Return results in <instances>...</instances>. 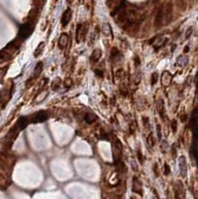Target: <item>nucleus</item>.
Returning a JSON list of instances; mask_svg holds the SVG:
<instances>
[{
	"instance_id": "obj_8",
	"label": "nucleus",
	"mask_w": 198,
	"mask_h": 199,
	"mask_svg": "<svg viewBox=\"0 0 198 199\" xmlns=\"http://www.w3.org/2000/svg\"><path fill=\"white\" fill-rule=\"evenodd\" d=\"M174 189H175V196H176L178 199H183L184 198V191H183L182 184H181L179 181H177V183L174 185Z\"/></svg>"
},
{
	"instance_id": "obj_20",
	"label": "nucleus",
	"mask_w": 198,
	"mask_h": 199,
	"mask_svg": "<svg viewBox=\"0 0 198 199\" xmlns=\"http://www.w3.org/2000/svg\"><path fill=\"white\" fill-rule=\"evenodd\" d=\"M169 172H170L169 166H168L167 163H165L164 164V173H165V175H168V174H169Z\"/></svg>"
},
{
	"instance_id": "obj_24",
	"label": "nucleus",
	"mask_w": 198,
	"mask_h": 199,
	"mask_svg": "<svg viewBox=\"0 0 198 199\" xmlns=\"http://www.w3.org/2000/svg\"><path fill=\"white\" fill-rule=\"evenodd\" d=\"M131 199H136V198H135V197H134V196H131Z\"/></svg>"
},
{
	"instance_id": "obj_5",
	"label": "nucleus",
	"mask_w": 198,
	"mask_h": 199,
	"mask_svg": "<svg viewBox=\"0 0 198 199\" xmlns=\"http://www.w3.org/2000/svg\"><path fill=\"white\" fill-rule=\"evenodd\" d=\"M87 33V25L86 24H79L77 26V30H76V39L77 42L80 43L81 40H83L84 37Z\"/></svg>"
},
{
	"instance_id": "obj_23",
	"label": "nucleus",
	"mask_w": 198,
	"mask_h": 199,
	"mask_svg": "<svg viewBox=\"0 0 198 199\" xmlns=\"http://www.w3.org/2000/svg\"><path fill=\"white\" fill-rule=\"evenodd\" d=\"M71 85V80H70V78H68V80H67V86L69 87Z\"/></svg>"
},
{
	"instance_id": "obj_3",
	"label": "nucleus",
	"mask_w": 198,
	"mask_h": 199,
	"mask_svg": "<svg viewBox=\"0 0 198 199\" xmlns=\"http://www.w3.org/2000/svg\"><path fill=\"white\" fill-rule=\"evenodd\" d=\"M48 119V113L45 110H40V112L35 113L34 115L29 117V122L32 123H43Z\"/></svg>"
},
{
	"instance_id": "obj_17",
	"label": "nucleus",
	"mask_w": 198,
	"mask_h": 199,
	"mask_svg": "<svg viewBox=\"0 0 198 199\" xmlns=\"http://www.w3.org/2000/svg\"><path fill=\"white\" fill-rule=\"evenodd\" d=\"M147 145L149 146H153L154 145V138H153V136H152V135H148V138H147Z\"/></svg>"
},
{
	"instance_id": "obj_18",
	"label": "nucleus",
	"mask_w": 198,
	"mask_h": 199,
	"mask_svg": "<svg viewBox=\"0 0 198 199\" xmlns=\"http://www.w3.org/2000/svg\"><path fill=\"white\" fill-rule=\"evenodd\" d=\"M157 78H158V74L153 73V75H152V77H151V84L152 85H154L155 83L157 82Z\"/></svg>"
},
{
	"instance_id": "obj_2",
	"label": "nucleus",
	"mask_w": 198,
	"mask_h": 199,
	"mask_svg": "<svg viewBox=\"0 0 198 199\" xmlns=\"http://www.w3.org/2000/svg\"><path fill=\"white\" fill-rule=\"evenodd\" d=\"M33 29H34V26L32 24V22H27L21 26L20 30H19V33H18V38L23 40V39H26L27 37H29L32 32H33Z\"/></svg>"
},
{
	"instance_id": "obj_21",
	"label": "nucleus",
	"mask_w": 198,
	"mask_h": 199,
	"mask_svg": "<svg viewBox=\"0 0 198 199\" xmlns=\"http://www.w3.org/2000/svg\"><path fill=\"white\" fill-rule=\"evenodd\" d=\"M4 183H5L4 176H3L2 174H0V185H2V184H4Z\"/></svg>"
},
{
	"instance_id": "obj_10",
	"label": "nucleus",
	"mask_w": 198,
	"mask_h": 199,
	"mask_svg": "<svg viewBox=\"0 0 198 199\" xmlns=\"http://www.w3.org/2000/svg\"><path fill=\"white\" fill-rule=\"evenodd\" d=\"M68 41H69V37H68V35L65 34V33H63L62 35L60 36L59 41H58V45H59V47H60L61 49H64L65 47L67 46Z\"/></svg>"
},
{
	"instance_id": "obj_6",
	"label": "nucleus",
	"mask_w": 198,
	"mask_h": 199,
	"mask_svg": "<svg viewBox=\"0 0 198 199\" xmlns=\"http://www.w3.org/2000/svg\"><path fill=\"white\" fill-rule=\"evenodd\" d=\"M72 15H73V12L71 10L70 8H68L66 11L63 13V16H62V19H61V23H62V26L65 27V26H67L68 23L71 21V19H72Z\"/></svg>"
},
{
	"instance_id": "obj_11",
	"label": "nucleus",
	"mask_w": 198,
	"mask_h": 199,
	"mask_svg": "<svg viewBox=\"0 0 198 199\" xmlns=\"http://www.w3.org/2000/svg\"><path fill=\"white\" fill-rule=\"evenodd\" d=\"M119 182V174L118 173H113V175H111V177L109 178V183L113 185V186H116L118 185Z\"/></svg>"
},
{
	"instance_id": "obj_1",
	"label": "nucleus",
	"mask_w": 198,
	"mask_h": 199,
	"mask_svg": "<svg viewBox=\"0 0 198 199\" xmlns=\"http://www.w3.org/2000/svg\"><path fill=\"white\" fill-rule=\"evenodd\" d=\"M171 18H172V6H171V3L168 2L158 9L154 19L155 28H161L164 25H167L170 22Z\"/></svg>"
},
{
	"instance_id": "obj_12",
	"label": "nucleus",
	"mask_w": 198,
	"mask_h": 199,
	"mask_svg": "<svg viewBox=\"0 0 198 199\" xmlns=\"http://www.w3.org/2000/svg\"><path fill=\"white\" fill-rule=\"evenodd\" d=\"M84 119H85V120L88 123H90L91 125V123H93L97 120V116L93 113H88L85 115V117H84Z\"/></svg>"
},
{
	"instance_id": "obj_22",
	"label": "nucleus",
	"mask_w": 198,
	"mask_h": 199,
	"mask_svg": "<svg viewBox=\"0 0 198 199\" xmlns=\"http://www.w3.org/2000/svg\"><path fill=\"white\" fill-rule=\"evenodd\" d=\"M138 160H139V162H141V163H142V162H144V159H142V158H144V157H142L141 151H138Z\"/></svg>"
},
{
	"instance_id": "obj_19",
	"label": "nucleus",
	"mask_w": 198,
	"mask_h": 199,
	"mask_svg": "<svg viewBox=\"0 0 198 199\" xmlns=\"http://www.w3.org/2000/svg\"><path fill=\"white\" fill-rule=\"evenodd\" d=\"M171 126H172V132H176V129H177V123H176V120H172V123H171Z\"/></svg>"
},
{
	"instance_id": "obj_15",
	"label": "nucleus",
	"mask_w": 198,
	"mask_h": 199,
	"mask_svg": "<svg viewBox=\"0 0 198 199\" xmlns=\"http://www.w3.org/2000/svg\"><path fill=\"white\" fill-rule=\"evenodd\" d=\"M42 68H43V63H42V62H40V63H38L37 66L35 67V70H34V77H35V78L38 77L39 75L41 74Z\"/></svg>"
},
{
	"instance_id": "obj_4",
	"label": "nucleus",
	"mask_w": 198,
	"mask_h": 199,
	"mask_svg": "<svg viewBox=\"0 0 198 199\" xmlns=\"http://www.w3.org/2000/svg\"><path fill=\"white\" fill-rule=\"evenodd\" d=\"M11 94H12V90H9L8 88H4V89L1 90V92H0V106H1V104H3L2 109L5 107L9 99H10Z\"/></svg>"
},
{
	"instance_id": "obj_14",
	"label": "nucleus",
	"mask_w": 198,
	"mask_h": 199,
	"mask_svg": "<svg viewBox=\"0 0 198 199\" xmlns=\"http://www.w3.org/2000/svg\"><path fill=\"white\" fill-rule=\"evenodd\" d=\"M44 46H45V43L44 42H41L40 44L38 45V47H37V49L35 50V52H34V56L35 57H38V56H40L41 55V53L43 52V50H44Z\"/></svg>"
},
{
	"instance_id": "obj_13",
	"label": "nucleus",
	"mask_w": 198,
	"mask_h": 199,
	"mask_svg": "<svg viewBox=\"0 0 198 199\" xmlns=\"http://www.w3.org/2000/svg\"><path fill=\"white\" fill-rule=\"evenodd\" d=\"M166 38H160V40L157 42L156 44L154 45V51H158L160 48H162L164 46L165 44H166Z\"/></svg>"
},
{
	"instance_id": "obj_16",
	"label": "nucleus",
	"mask_w": 198,
	"mask_h": 199,
	"mask_svg": "<svg viewBox=\"0 0 198 199\" xmlns=\"http://www.w3.org/2000/svg\"><path fill=\"white\" fill-rule=\"evenodd\" d=\"M158 113H159V115L163 117V115H164V107H163V102H162V100H160L159 102H158Z\"/></svg>"
},
{
	"instance_id": "obj_7",
	"label": "nucleus",
	"mask_w": 198,
	"mask_h": 199,
	"mask_svg": "<svg viewBox=\"0 0 198 199\" xmlns=\"http://www.w3.org/2000/svg\"><path fill=\"white\" fill-rule=\"evenodd\" d=\"M132 191L139 195H142V185L141 182L138 180V178H132Z\"/></svg>"
},
{
	"instance_id": "obj_9",
	"label": "nucleus",
	"mask_w": 198,
	"mask_h": 199,
	"mask_svg": "<svg viewBox=\"0 0 198 199\" xmlns=\"http://www.w3.org/2000/svg\"><path fill=\"white\" fill-rule=\"evenodd\" d=\"M101 57H102V51H101L100 49H96V50H94L92 55H91L90 60L92 63H97L101 59Z\"/></svg>"
}]
</instances>
